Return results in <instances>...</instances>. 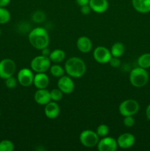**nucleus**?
<instances>
[{"label": "nucleus", "mask_w": 150, "mask_h": 151, "mask_svg": "<svg viewBox=\"0 0 150 151\" xmlns=\"http://www.w3.org/2000/svg\"><path fill=\"white\" fill-rule=\"evenodd\" d=\"M29 41L34 48L42 50L48 47L49 44V36L45 29L37 27L29 32Z\"/></svg>", "instance_id": "f257e3e1"}, {"label": "nucleus", "mask_w": 150, "mask_h": 151, "mask_svg": "<svg viewBox=\"0 0 150 151\" xmlns=\"http://www.w3.org/2000/svg\"><path fill=\"white\" fill-rule=\"evenodd\" d=\"M65 70L70 77L79 78L83 76L86 72V66L82 59L71 57L65 63Z\"/></svg>", "instance_id": "f03ea898"}, {"label": "nucleus", "mask_w": 150, "mask_h": 151, "mask_svg": "<svg viewBox=\"0 0 150 151\" xmlns=\"http://www.w3.org/2000/svg\"><path fill=\"white\" fill-rule=\"evenodd\" d=\"M149 74L146 69L137 67L132 69L129 74V81L134 87L141 88L146 85L149 81Z\"/></svg>", "instance_id": "7ed1b4c3"}, {"label": "nucleus", "mask_w": 150, "mask_h": 151, "mask_svg": "<svg viewBox=\"0 0 150 151\" xmlns=\"http://www.w3.org/2000/svg\"><path fill=\"white\" fill-rule=\"evenodd\" d=\"M30 66L36 73H45L51 66V60L48 56L38 55L32 59Z\"/></svg>", "instance_id": "20e7f679"}, {"label": "nucleus", "mask_w": 150, "mask_h": 151, "mask_svg": "<svg viewBox=\"0 0 150 151\" xmlns=\"http://www.w3.org/2000/svg\"><path fill=\"white\" fill-rule=\"evenodd\" d=\"M140 106L138 102L135 100L129 99L122 102L119 108V113L123 116H132L139 111Z\"/></svg>", "instance_id": "39448f33"}, {"label": "nucleus", "mask_w": 150, "mask_h": 151, "mask_svg": "<svg viewBox=\"0 0 150 151\" xmlns=\"http://www.w3.org/2000/svg\"><path fill=\"white\" fill-rule=\"evenodd\" d=\"M98 134L96 132L90 131V130H85L82 131L79 135V140L80 142L83 146L86 147H93L97 145L99 139Z\"/></svg>", "instance_id": "423d86ee"}, {"label": "nucleus", "mask_w": 150, "mask_h": 151, "mask_svg": "<svg viewBox=\"0 0 150 151\" xmlns=\"http://www.w3.org/2000/svg\"><path fill=\"white\" fill-rule=\"evenodd\" d=\"M16 69V65L13 60L9 58L3 59L0 61V78L5 80L13 76Z\"/></svg>", "instance_id": "0eeeda50"}, {"label": "nucleus", "mask_w": 150, "mask_h": 151, "mask_svg": "<svg viewBox=\"0 0 150 151\" xmlns=\"http://www.w3.org/2000/svg\"><path fill=\"white\" fill-rule=\"evenodd\" d=\"M111 57L112 55L110 51L104 47H96L94 51V59L99 63L104 64L109 63Z\"/></svg>", "instance_id": "6e6552de"}, {"label": "nucleus", "mask_w": 150, "mask_h": 151, "mask_svg": "<svg viewBox=\"0 0 150 151\" xmlns=\"http://www.w3.org/2000/svg\"><path fill=\"white\" fill-rule=\"evenodd\" d=\"M34 75L30 69L24 68L18 73L17 81L22 86L27 87L33 83Z\"/></svg>", "instance_id": "1a4fd4ad"}, {"label": "nucleus", "mask_w": 150, "mask_h": 151, "mask_svg": "<svg viewBox=\"0 0 150 151\" xmlns=\"http://www.w3.org/2000/svg\"><path fill=\"white\" fill-rule=\"evenodd\" d=\"M117 147V141L113 137H104L97 144V148L99 151H115Z\"/></svg>", "instance_id": "9d476101"}, {"label": "nucleus", "mask_w": 150, "mask_h": 151, "mask_svg": "<svg viewBox=\"0 0 150 151\" xmlns=\"http://www.w3.org/2000/svg\"><path fill=\"white\" fill-rule=\"evenodd\" d=\"M57 86L59 89L63 91V94H69L73 92L74 89V83L73 81L69 76H62L57 82Z\"/></svg>", "instance_id": "9b49d317"}, {"label": "nucleus", "mask_w": 150, "mask_h": 151, "mask_svg": "<svg viewBox=\"0 0 150 151\" xmlns=\"http://www.w3.org/2000/svg\"><path fill=\"white\" fill-rule=\"evenodd\" d=\"M135 137L129 133H124V134H121L117 139L118 146L123 149H127L132 147L135 144Z\"/></svg>", "instance_id": "f8f14e48"}, {"label": "nucleus", "mask_w": 150, "mask_h": 151, "mask_svg": "<svg viewBox=\"0 0 150 151\" xmlns=\"http://www.w3.org/2000/svg\"><path fill=\"white\" fill-rule=\"evenodd\" d=\"M34 100L38 105L46 106L51 100L50 91H49L46 88L38 89L34 94Z\"/></svg>", "instance_id": "ddd939ff"}, {"label": "nucleus", "mask_w": 150, "mask_h": 151, "mask_svg": "<svg viewBox=\"0 0 150 151\" xmlns=\"http://www.w3.org/2000/svg\"><path fill=\"white\" fill-rule=\"evenodd\" d=\"M44 113H45L46 116L49 119H55L60 114V107L55 102L50 101L46 105Z\"/></svg>", "instance_id": "4468645a"}, {"label": "nucleus", "mask_w": 150, "mask_h": 151, "mask_svg": "<svg viewBox=\"0 0 150 151\" xmlns=\"http://www.w3.org/2000/svg\"><path fill=\"white\" fill-rule=\"evenodd\" d=\"M89 5L91 10L97 13H102L108 8V1L107 0H90Z\"/></svg>", "instance_id": "2eb2a0df"}, {"label": "nucleus", "mask_w": 150, "mask_h": 151, "mask_svg": "<svg viewBox=\"0 0 150 151\" xmlns=\"http://www.w3.org/2000/svg\"><path fill=\"white\" fill-rule=\"evenodd\" d=\"M132 4L138 13H147L150 12V0H132Z\"/></svg>", "instance_id": "dca6fc26"}, {"label": "nucleus", "mask_w": 150, "mask_h": 151, "mask_svg": "<svg viewBox=\"0 0 150 151\" xmlns=\"http://www.w3.org/2000/svg\"><path fill=\"white\" fill-rule=\"evenodd\" d=\"M76 47L81 52L88 53L92 49V42L88 37H79L76 41Z\"/></svg>", "instance_id": "f3484780"}, {"label": "nucleus", "mask_w": 150, "mask_h": 151, "mask_svg": "<svg viewBox=\"0 0 150 151\" xmlns=\"http://www.w3.org/2000/svg\"><path fill=\"white\" fill-rule=\"evenodd\" d=\"M33 83L38 89L46 88L49 83V79L45 73H37L34 76Z\"/></svg>", "instance_id": "a211bd4d"}, {"label": "nucleus", "mask_w": 150, "mask_h": 151, "mask_svg": "<svg viewBox=\"0 0 150 151\" xmlns=\"http://www.w3.org/2000/svg\"><path fill=\"white\" fill-rule=\"evenodd\" d=\"M50 60L54 63H60L63 61L66 58V53L63 50H60V49H57V50H53L51 52H50L49 55Z\"/></svg>", "instance_id": "6ab92c4d"}, {"label": "nucleus", "mask_w": 150, "mask_h": 151, "mask_svg": "<svg viewBox=\"0 0 150 151\" xmlns=\"http://www.w3.org/2000/svg\"><path fill=\"white\" fill-rule=\"evenodd\" d=\"M110 52H111L112 56H113V57H121L124 52V47L123 44L120 42L115 43L112 46Z\"/></svg>", "instance_id": "aec40b11"}, {"label": "nucleus", "mask_w": 150, "mask_h": 151, "mask_svg": "<svg viewBox=\"0 0 150 151\" xmlns=\"http://www.w3.org/2000/svg\"><path fill=\"white\" fill-rule=\"evenodd\" d=\"M138 64L140 67L144 69H149L150 68V54L149 53H145L143 54L138 58Z\"/></svg>", "instance_id": "412c9836"}, {"label": "nucleus", "mask_w": 150, "mask_h": 151, "mask_svg": "<svg viewBox=\"0 0 150 151\" xmlns=\"http://www.w3.org/2000/svg\"><path fill=\"white\" fill-rule=\"evenodd\" d=\"M49 69L51 75L55 77V78H60V77L63 76V75H64V69L60 65H52L51 66H50Z\"/></svg>", "instance_id": "4be33fe9"}, {"label": "nucleus", "mask_w": 150, "mask_h": 151, "mask_svg": "<svg viewBox=\"0 0 150 151\" xmlns=\"http://www.w3.org/2000/svg\"><path fill=\"white\" fill-rule=\"evenodd\" d=\"M10 13L4 7H0V24H6L10 21Z\"/></svg>", "instance_id": "5701e85b"}, {"label": "nucleus", "mask_w": 150, "mask_h": 151, "mask_svg": "<svg viewBox=\"0 0 150 151\" xmlns=\"http://www.w3.org/2000/svg\"><path fill=\"white\" fill-rule=\"evenodd\" d=\"M14 145L10 140H3L0 142V151H13Z\"/></svg>", "instance_id": "b1692460"}, {"label": "nucleus", "mask_w": 150, "mask_h": 151, "mask_svg": "<svg viewBox=\"0 0 150 151\" xmlns=\"http://www.w3.org/2000/svg\"><path fill=\"white\" fill-rule=\"evenodd\" d=\"M63 93L59 88H54L50 91V97H51V100L53 101H60L62 98H63Z\"/></svg>", "instance_id": "393cba45"}, {"label": "nucleus", "mask_w": 150, "mask_h": 151, "mask_svg": "<svg viewBox=\"0 0 150 151\" xmlns=\"http://www.w3.org/2000/svg\"><path fill=\"white\" fill-rule=\"evenodd\" d=\"M109 133V128L107 125L102 124V125H99L96 129V134H98L99 137H104L108 134Z\"/></svg>", "instance_id": "a878e982"}, {"label": "nucleus", "mask_w": 150, "mask_h": 151, "mask_svg": "<svg viewBox=\"0 0 150 151\" xmlns=\"http://www.w3.org/2000/svg\"><path fill=\"white\" fill-rule=\"evenodd\" d=\"M5 85L8 88H14L17 85V80L14 77H10L5 79Z\"/></svg>", "instance_id": "bb28decb"}, {"label": "nucleus", "mask_w": 150, "mask_h": 151, "mask_svg": "<svg viewBox=\"0 0 150 151\" xmlns=\"http://www.w3.org/2000/svg\"><path fill=\"white\" fill-rule=\"evenodd\" d=\"M135 124V119L132 117V116H126L124 119V125L128 128H131Z\"/></svg>", "instance_id": "cd10ccee"}, {"label": "nucleus", "mask_w": 150, "mask_h": 151, "mask_svg": "<svg viewBox=\"0 0 150 151\" xmlns=\"http://www.w3.org/2000/svg\"><path fill=\"white\" fill-rule=\"evenodd\" d=\"M109 63H110V66H113V67L114 68H119L121 65V61L119 59V58L113 57V56L111 57Z\"/></svg>", "instance_id": "c85d7f7f"}, {"label": "nucleus", "mask_w": 150, "mask_h": 151, "mask_svg": "<svg viewBox=\"0 0 150 151\" xmlns=\"http://www.w3.org/2000/svg\"><path fill=\"white\" fill-rule=\"evenodd\" d=\"M91 7H90L89 4H86V5H84V6H82V7H81L80 11L82 14L88 15V14H89L90 12H91Z\"/></svg>", "instance_id": "c756f323"}, {"label": "nucleus", "mask_w": 150, "mask_h": 151, "mask_svg": "<svg viewBox=\"0 0 150 151\" xmlns=\"http://www.w3.org/2000/svg\"><path fill=\"white\" fill-rule=\"evenodd\" d=\"M89 1L90 0H76L77 4L80 7L86 5V4H89Z\"/></svg>", "instance_id": "7c9ffc66"}, {"label": "nucleus", "mask_w": 150, "mask_h": 151, "mask_svg": "<svg viewBox=\"0 0 150 151\" xmlns=\"http://www.w3.org/2000/svg\"><path fill=\"white\" fill-rule=\"evenodd\" d=\"M10 0H0V7H5L6 6L8 5Z\"/></svg>", "instance_id": "2f4dec72"}, {"label": "nucleus", "mask_w": 150, "mask_h": 151, "mask_svg": "<svg viewBox=\"0 0 150 151\" xmlns=\"http://www.w3.org/2000/svg\"><path fill=\"white\" fill-rule=\"evenodd\" d=\"M146 115L147 119L150 120V104L148 105L146 109Z\"/></svg>", "instance_id": "473e14b6"}, {"label": "nucleus", "mask_w": 150, "mask_h": 151, "mask_svg": "<svg viewBox=\"0 0 150 151\" xmlns=\"http://www.w3.org/2000/svg\"><path fill=\"white\" fill-rule=\"evenodd\" d=\"M43 55H45V56H48L49 55V50L47 49V47H46V48L43 49Z\"/></svg>", "instance_id": "72a5a7b5"}, {"label": "nucleus", "mask_w": 150, "mask_h": 151, "mask_svg": "<svg viewBox=\"0 0 150 151\" xmlns=\"http://www.w3.org/2000/svg\"><path fill=\"white\" fill-rule=\"evenodd\" d=\"M0 36H1V29H0Z\"/></svg>", "instance_id": "f704fd0d"}, {"label": "nucleus", "mask_w": 150, "mask_h": 151, "mask_svg": "<svg viewBox=\"0 0 150 151\" xmlns=\"http://www.w3.org/2000/svg\"><path fill=\"white\" fill-rule=\"evenodd\" d=\"M0 116H1V112H0Z\"/></svg>", "instance_id": "c9c22d12"}]
</instances>
